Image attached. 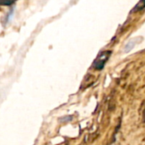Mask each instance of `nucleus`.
Returning a JSON list of instances; mask_svg holds the SVG:
<instances>
[{
	"mask_svg": "<svg viewBox=\"0 0 145 145\" xmlns=\"http://www.w3.org/2000/svg\"><path fill=\"white\" fill-rule=\"evenodd\" d=\"M110 54H111V51H105V52L101 53L99 56V57L97 58V60L94 62L93 68L97 70H102Z\"/></svg>",
	"mask_w": 145,
	"mask_h": 145,
	"instance_id": "1",
	"label": "nucleus"
},
{
	"mask_svg": "<svg viewBox=\"0 0 145 145\" xmlns=\"http://www.w3.org/2000/svg\"><path fill=\"white\" fill-rule=\"evenodd\" d=\"M134 46H135V43H134L133 41H130V42H128V44L126 45L124 51H125L126 53H127V52H129Z\"/></svg>",
	"mask_w": 145,
	"mask_h": 145,
	"instance_id": "2",
	"label": "nucleus"
},
{
	"mask_svg": "<svg viewBox=\"0 0 145 145\" xmlns=\"http://www.w3.org/2000/svg\"><path fill=\"white\" fill-rule=\"evenodd\" d=\"M73 119V116L72 115H68V116H65V117H61L59 119V121L61 122V123H66V122H69L71 121H72Z\"/></svg>",
	"mask_w": 145,
	"mask_h": 145,
	"instance_id": "3",
	"label": "nucleus"
},
{
	"mask_svg": "<svg viewBox=\"0 0 145 145\" xmlns=\"http://www.w3.org/2000/svg\"><path fill=\"white\" fill-rule=\"evenodd\" d=\"M144 7H145V0H141V1L138 3V5L134 8L133 11H135V10H140V9H144Z\"/></svg>",
	"mask_w": 145,
	"mask_h": 145,
	"instance_id": "4",
	"label": "nucleus"
}]
</instances>
